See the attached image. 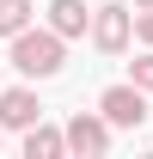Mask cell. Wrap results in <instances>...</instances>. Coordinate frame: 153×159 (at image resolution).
I'll return each mask as SVG.
<instances>
[{
	"label": "cell",
	"mask_w": 153,
	"mask_h": 159,
	"mask_svg": "<svg viewBox=\"0 0 153 159\" xmlns=\"http://www.w3.org/2000/svg\"><path fill=\"white\" fill-rule=\"evenodd\" d=\"M129 80L141 86V92H153V49H141V55L129 61Z\"/></svg>",
	"instance_id": "9c48e42d"
},
{
	"label": "cell",
	"mask_w": 153,
	"mask_h": 159,
	"mask_svg": "<svg viewBox=\"0 0 153 159\" xmlns=\"http://www.w3.org/2000/svg\"><path fill=\"white\" fill-rule=\"evenodd\" d=\"M135 12H153V0H135Z\"/></svg>",
	"instance_id": "8fae6325"
},
{
	"label": "cell",
	"mask_w": 153,
	"mask_h": 159,
	"mask_svg": "<svg viewBox=\"0 0 153 159\" xmlns=\"http://www.w3.org/2000/svg\"><path fill=\"white\" fill-rule=\"evenodd\" d=\"M31 12H37L31 0H0V37L12 43V37L25 31V25H31Z\"/></svg>",
	"instance_id": "ba28073f"
},
{
	"label": "cell",
	"mask_w": 153,
	"mask_h": 159,
	"mask_svg": "<svg viewBox=\"0 0 153 159\" xmlns=\"http://www.w3.org/2000/svg\"><path fill=\"white\" fill-rule=\"evenodd\" d=\"M98 110H104L116 129H141V122H147V92H141L135 80H123V86H104V92H98Z\"/></svg>",
	"instance_id": "3957f363"
},
{
	"label": "cell",
	"mask_w": 153,
	"mask_h": 159,
	"mask_svg": "<svg viewBox=\"0 0 153 159\" xmlns=\"http://www.w3.org/2000/svg\"><path fill=\"white\" fill-rule=\"evenodd\" d=\"M135 37H141V43L153 49V12H135Z\"/></svg>",
	"instance_id": "30bf717a"
},
{
	"label": "cell",
	"mask_w": 153,
	"mask_h": 159,
	"mask_svg": "<svg viewBox=\"0 0 153 159\" xmlns=\"http://www.w3.org/2000/svg\"><path fill=\"white\" fill-rule=\"evenodd\" d=\"M49 25H55L61 37H92V12H86V0H49Z\"/></svg>",
	"instance_id": "8992f818"
},
{
	"label": "cell",
	"mask_w": 153,
	"mask_h": 159,
	"mask_svg": "<svg viewBox=\"0 0 153 159\" xmlns=\"http://www.w3.org/2000/svg\"><path fill=\"white\" fill-rule=\"evenodd\" d=\"M67 153V129H25V159H61Z\"/></svg>",
	"instance_id": "52a82bcc"
},
{
	"label": "cell",
	"mask_w": 153,
	"mask_h": 159,
	"mask_svg": "<svg viewBox=\"0 0 153 159\" xmlns=\"http://www.w3.org/2000/svg\"><path fill=\"white\" fill-rule=\"evenodd\" d=\"M6 61L25 80H55L61 61H67V37H61L55 25H25L19 37H12V49H6Z\"/></svg>",
	"instance_id": "6da1fadb"
},
{
	"label": "cell",
	"mask_w": 153,
	"mask_h": 159,
	"mask_svg": "<svg viewBox=\"0 0 153 159\" xmlns=\"http://www.w3.org/2000/svg\"><path fill=\"white\" fill-rule=\"evenodd\" d=\"M43 122V104H37V92H31V86H6V92H0V129H37Z\"/></svg>",
	"instance_id": "5b68a950"
},
{
	"label": "cell",
	"mask_w": 153,
	"mask_h": 159,
	"mask_svg": "<svg viewBox=\"0 0 153 159\" xmlns=\"http://www.w3.org/2000/svg\"><path fill=\"white\" fill-rule=\"evenodd\" d=\"M110 129L116 122L104 116V110H80V116H67V153H86V159H98V153H110Z\"/></svg>",
	"instance_id": "277c9868"
},
{
	"label": "cell",
	"mask_w": 153,
	"mask_h": 159,
	"mask_svg": "<svg viewBox=\"0 0 153 159\" xmlns=\"http://www.w3.org/2000/svg\"><path fill=\"white\" fill-rule=\"evenodd\" d=\"M129 37H135V12H129V6H116V0L92 6V49H98V55H123Z\"/></svg>",
	"instance_id": "7a4b0ae2"
}]
</instances>
